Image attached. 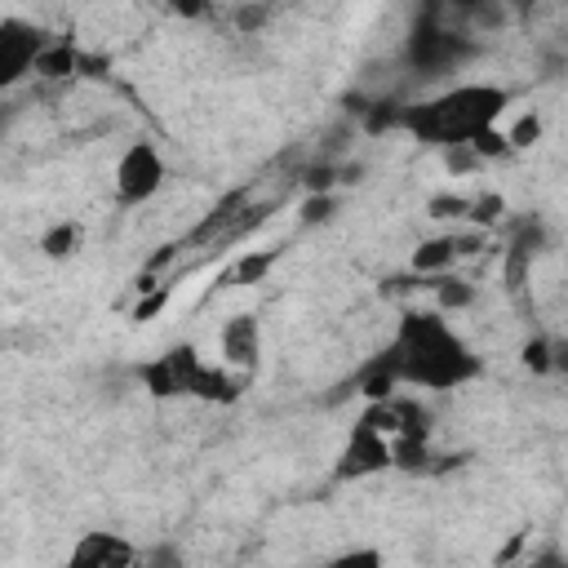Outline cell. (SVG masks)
<instances>
[{
  "label": "cell",
  "instance_id": "1",
  "mask_svg": "<svg viewBox=\"0 0 568 568\" xmlns=\"http://www.w3.org/2000/svg\"><path fill=\"white\" fill-rule=\"evenodd\" d=\"M390 355L404 390H417V395L462 390L484 373V359L475 355V346L435 306H408L399 315L390 333Z\"/></svg>",
  "mask_w": 568,
  "mask_h": 568
},
{
  "label": "cell",
  "instance_id": "2",
  "mask_svg": "<svg viewBox=\"0 0 568 568\" xmlns=\"http://www.w3.org/2000/svg\"><path fill=\"white\" fill-rule=\"evenodd\" d=\"M506 106H510V89H506V84H493V80H462V84L439 89V93L426 98V102L399 106L395 129L413 133V138L426 142V146L453 151V146H470L484 129L501 124Z\"/></svg>",
  "mask_w": 568,
  "mask_h": 568
},
{
  "label": "cell",
  "instance_id": "3",
  "mask_svg": "<svg viewBox=\"0 0 568 568\" xmlns=\"http://www.w3.org/2000/svg\"><path fill=\"white\" fill-rule=\"evenodd\" d=\"M169 182V164L160 155L155 142L146 138H133L120 155H115V169H111V195L120 209H142L151 204Z\"/></svg>",
  "mask_w": 568,
  "mask_h": 568
},
{
  "label": "cell",
  "instance_id": "4",
  "mask_svg": "<svg viewBox=\"0 0 568 568\" xmlns=\"http://www.w3.org/2000/svg\"><path fill=\"white\" fill-rule=\"evenodd\" d=\"M470 58V36L466 31H453V27H417L408 40H404V62L408 71L417 75H448L457 71L462 62Z\"/></svg>",
  "mask_w": 568,
  "mask_h": 568
},
{
  "label": "cell",
  "instance_id": "5",
  "mask_svg": "<svg viewBox=\"0 0 568 568\" xmlns=\"http://www.w3.org/2000/svg\"><path fill=\"white\" fill-rule=\"evenodd\" d=\"M204 364H209V359L200 355V346L178 342V346H169L164 355H155V359L142 364V386H146V395H155V399H191L195 377H200Z\"/></svg>",
  "mask_w": 568,
  "mask_h": 568
},
{
  "label": "cell",
  "instance_id": "6",
  "mask_svg": "<svg viewBox=\"0 0 568 568\" xmlns=\"http://www.w3.org/2000/svg\"><path fill=\"white\" fill-rule=\"evenodd\" d=\"M262 351H266V337H262V320L253 311H235V315L222 320V328H217V364H226L240 377H253L262 368Z\"/></svg>",
  "mask_w": 568,
  "mask_h": 568
},
{
  "label": "cell",
  "instance_id": "7",
  "mask_svg": "<svg viewBox=\"0 0 568 568\" xmlns=\"http://www.w3.org/2000/svg\"><path fill=\"white\" fill-rule=\"evenodd\" d=\"M142 550L133 537L111 532V528H89L71 541L62 568H142Z\"/></svg>",
  "mask_w": 568,
  "mask_h": 568
},
{
  "label": "cell",
  "instance_id": "8",
  "mask_svg": "<svg viewBox=\"0 0 568 568\" xmlns=\"http://www.w3.org/2000/svg\"><path fill=\"white\" fill-rule=\"evenodd\" d=\"M382 470H390V439L355 422L342 453H337L333 475L337 479H368V475H382Z\"/></svg>",
  "mask_w": 568,
  "mask_h": 568
},
{
  "label": "cell",
  "instance_id": "9",
  "mask_svg": "<svg viewBox=\"0 0 568 568\" xmlns=\"http://www.w3.org/2000/svg\"><path fill=\"white\" fill-rule=\"evenodd\" d=\"M457 240H453V231H439V235H426L417 248H413V257H408V271L417 275V280H439V275H453L457 271Z\"/></svg>",
  "mask_w": 568,
  "mask_h": 568
},
{
  "label": "cell",
  "instance_id": "10",
  "mask_svg": "<svg viewBox=\"0 0 568 568\" xmlns=\"http://www.w3.org/2000/svg\"><path fill=\"white\" fill-rule=\"evenodd\" d=\"M84 240H89V231H84L80 217H58V222H49V226L36 235V253H40L44 262H71V257L84 248Z\"/></svg>",
  "mask_w": 568,
  "mask_h": 568
},
{
  "label": "cell",
  "instance_id": "11",
  "mask_svg": "<svg viewBox=\"0 0 568 568\" xmlns=\"http://www.w3.org/2000/svg\"><path fill=\"white\" fill-rule=\"evenodd\" d=\"M80 67H84V53L75 49V40H67V36H49L44 40V49H40V58H36V80H71V75H80Z\"/></svg>",
  "mask_w": 568,
  "mask_h": 568
},
{
  "label": "cell",
  "instance_id": "12",
  "mask_svg": "<svg viewBox=\"0 0 568 568\" xmlns=\"http://www.w3.org/2000/svg\"><path fill=\"white\" fill-rule=\"evenodd\" d=\"M280 248H244L226 271H222V284L226 288H248V284H262L275 266H280Z\"/></svg>",
  "mask_w": 568,
  "mask_h": 568
},
{
  "label": "cell",
  "instance_id": "13",
  "mask_svg": "<svg viewBox=\"0 0 568 568\" xmlns=\"http://www.w3.org/2000/svg\"><path fill=\"white\" fill-rule=\"evenodd\" d=\"M426 293H430V306L439 311V315H457V311H470L475 302H479V284L475 280H466V275H439V280H430L426 284Z\"/></svg>",
  "mask_w": 568,
  "mask_h": 568
},
{
  "label": "cell",
  "instance_id": "14",
  "mask_svg": "<svg viewBox=\"0 0 568 568\" xmlns=\"http://www.w3.org/2000/svg\"><path fill=\"white\" fill-rule=\"evenodd\" d=\"M506 129V142H510V151L519 155V151H532L541 138H546V120H541V111L537 106H528V111H519L510 124H501Z\"/></svg>",
  "mask_w": 568,
  "mask_h": 568
},
{
  "label": "cell",
  "instance_id": "15",
  "mask_svg": "<svg viewBox=\"0 0 568 568\" xmlns=\"http://www.w3.org/2000/svg\"><path fill=\"white\" fill-rule=\"evenodd\" d=\"M519 364H524L532 377H555V337H550V333H532V337L519 346Z\"/></svg>",
  "mask_w": 568,
  "mask_h": 568
},
{
  "label": "cell",
  "instance_id": "16",
  "mask_svg": "<svg viewBox=\"0 0 568 568\" xmlns=\"http://www.w3.org/2000/svg\"><path fill=\"white\" fill-rule=\"evenodd\" d=\"M426 217H435V222H462V226H466V217H470V195H462V191H439V195L426 200Z\"/></svg>",
  "mask_w": 568,
  "mask_h": 568
},
{
  "label": "cell",
  "instance_id": "17",
  "mask_svg": "<svg viewBox=\"0 0 568 568\" xmlns=\"http://www.w3.org/2000/svg\"><path fill=\"white\" fill-rule=\"evenodd\" d=\"M470 151L479 155V164L488 169V164H501V160H510L515 151H510V142H506V129L501 124H493V129H484L475 142H470Z\"/></svg>",
  "mask_w": 568,
  "mask_h": 568
},
{
  "label": "cell",
  "instance_id": "18",
  "mask_svg": "<svg viewBox=\"0 0 568 568\" xmlns=\"http://www.w3.org/2000/svg\"><path fill=\"white\" fill-rule=\"evenodd\" d=\"M501 213H506V200H501L497 191H484V195H470V217H466V226H479V231H493V226L501 222Z\"/></svg>",
  "mask_w": 568,
  "mask_h": 568
},
{
  "label": "cell",
  "instance_id": "19",
  "mask_svg": "<svg viewBox=\"0 0 568 568\" xmlns=\"http://www.w3.org/2000/svg\"><path fill=\"white\" fill-rule=\"evenodd\" d=\"M324 568H386V550L382 546H346Z\"/></svg>",
  "mask_w": 568,
  "mask_h": 568
},
{
  "label": "cell",
  "instance_id": "20",
  "mask_svg": "<svg viewBox=\"0 0 568 568\" xmlns=\"http://www.w3.org/2000/svg\"><path fill=\"white\" fill-rule=\"evenodd\" d=\"M169 297H173V284H160V288H151V293H138V302H133L129 320H133V324H151V320L169 306Z\"/></svg>",
  "mask_w": 568,
  "mask_h": 568
},
{
  "label": "cell",
  "instance_id": "21",
  "mask_svg": "<svg viewBox=\"0 0 568 568\" xmlns=\"http://www.w3.org/2000/svg\"><path fill=\"white\" fill-rule=\"evenodd\" d=\"M333 213H337V195H306V200L297 204V222H302V226L333 222Z\"/></svg>",
  "mask_w": 568,
  "mask_h": 568
},
{
  "label": "cell",
  "instance_id": "22",
  "mask_svg": "<svg viewBox=\"0 0 568 568\" xmlns=\"http://www.w3.org/2000/svg\"><path fill=\"white\" fill-rule=\"evenodd\" d=\"M231 18H235L240 36H257V31H262V27H266V22L275 18V9H266V4H248V9H244V4H240V9L231 13Z\"/></svg>",
  "mask_w": 568,
  "mask_h": 568
},
{
  "label": "cell",
  "instance_id": "23",
  "mask_svg": "<svg viewBox=\"0 0 568 568\" xmlns=\"http://www.w3.org/2000/svg\"><path fill=\"white\" fill-rule=\"evenodd\" d=\"M444 164H448V173H479V169H484L479 155H475L470 146H453V151H444Z\"/></svg>",
  "mask_w": 568,
  "mask_h": 568
},
{
  "label": "cell",
  "instance_id": "24",
  "mask_svg": "<svg viewBox=\"0 0 568 568\" xmlns=\"http://www.w3.org/2000/svg\"><path fill=\"white\" fill-rule=\"evenodd\" d=\"M524 568H568V550H559V546H541Z\"/></svg>",
  "mask_w": 568,
  "mask_h": 568
},
{
  "label": "cell",
  "instance_id": "25",
  "mask_svg": "<svg viewBox=\"0 0 568 568\" xmlns=\"http://www.w3.org/2000/svg\"><path fill=\"white\" fill-rule=\"evenodd\" d=\"M555 373L568 377V337H555Z\"/></svg>",
  "mask_w": 568,
  "mask_h": 568
}]
</instances>
